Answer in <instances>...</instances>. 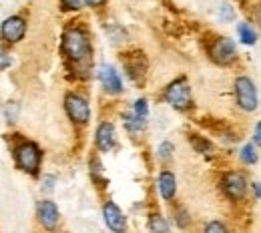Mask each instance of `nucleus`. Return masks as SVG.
Returning a JSON list of instances; mask_svg holds the SVG:
<instances>
[{
  "mask_svg": "<svg viewBox=\"0 0 261 233\" xmlns=\"http://www.w3.org/2000/svg\"><path fill=\"white\" fill-rule=\"evenodd\" d=\"M95 34L91 24L79 14L70 16L61 29L59 57L66 76L74 85H87L95 70Z\"/></svg>",
  "mask_w": 261,
  "mask_h": 233,
  "instance_id": "1",
  "label": "nucleus"
},
{
  "mask_svg": "<svg viewBox=\"0 0 261 233\" xmlns=\"http://www.w3.org/2000/svg\"><path fill=\"white\" fill-rule=\"evenodd\" d=\"M8 143H10V157L14 169L31 179H36L42 169H44V149L38 141H34L27 135H8Z\"/></svg>",
  "mask_w": 261,
  "mask_h": 233,
  "instance_id": "2",
  "label": "nucleus"
},
{
  "mask_svg": "<svg viewBox=\"0 0 261 233\" xmlns=\"http://www.w3.org/2000/svg\"><path fill=\"white\" fill-rule=\"evenodd\" d=\"M203 53L207 61L217 68H233L241 61L237 40L221 33H209L203 36Z\"/></svg>",
  "mask_w": 261,
  "mask_h": 233,
  "instance_id": "3",
  "label": "nucleus"
},
{
  "mask_svg": "<svg viewBox=\"0 0 261 233\" xmlns=\"http://www.w3.org/2000/svg\"><path fill=\"white\" fill-rule=\"evenodd\" d=\"M63 111H65L66 121L74 131H87L93 123L95 111H93V100L87 91L74 87L68 89L63 95Z\"/></svg>",
  "mask_w": 261,
  "mask_h": 233,
  "instance_id": "4",
  "label": "nucleus"
},
{
  "mask_svg": "<svg viewBox=\"0 0 261 233\" xmlns=\"http://www.w3.org/2000/svg\"><path fill=\"white\" fill-rule=\"evenodd\" d=\"M159 100L171 107L179 115H191L197 109L195 93L191 87V81L187 74H177L173 76L159 93Z\"/></svg>",
  "mask_w": 261,
  "mask_h": 233,
  "instance_id": "5",
  "label": "nucleus"
},
{
  "mask_svg": "<svg viewBox=\"0 0 261 233\" xmlns=\"http://www.w3.org/2000/svg\"><path fill=\"white\" fill-rule=\"evenodd\" d=\"M249 173L245 169H223L217 179V191L233 205H241L249 197Z\"/></svg>",
  "mask_w": 261,
  "mask_h": 233,
  "instance_id": "6",
  "label": "nucleus"
},
{
  "mask_svg": "<svg viewBox=\"0 0 261 233\" xmlns=\"http://www.w3.org/2000/svg\"><path fill=\"white\" fill-rule=\"evenodd\" d=\"M231 95L235 109L243 115H253L259 111V89L251 74H235L231 83Z\"/></svg>",
  "mask_w": 261,
  "mask_h": 233,
  "instance_id": "7",
  "label": "nucleus"
},
{
  "mask_svg": "<svg viewBox=\"0 0 261 233\" xmlns=\"http://www.w3.org/2000/svg\"><path fill=\"white\" fill-rule=\"evenodd\" d=\"M119 61H121L125 79L139 89L145 87V83L149 79V68H151V61H149L147 53L141 48H125V50H121Z\"/></svg>",
  "mask_w": 261,
  "mask_h": 233,
  "instance_id": "8",
  "label": "nucleus"
},
{
  "mask_svg": "<svg viewBox=\"0 0 261 233\" xmlns=\"http://www.w3.org/2000/svg\"><path fill=\"white\" fill-rule=\"evenodd\" d=\"M31 31V18L27 12H12L0 20V44L16 48L22 44Z\"/></svg>",
  "mask_w": 261,
  "mask_h": 233,
  "instance_id": "9",
  "label": "nucleus"
},
{
  "mask_svg": "<svg viewBox=\"0 0 261 233\" xmlns=\"http://www.w3.org/2000/svg\"><path fill=\"white\" fill-rule=\"evenodd\" d=\"M93 76L100 87V93L109 99H119L125 95V81L121 74V68L113 63H98L95 65Z\"/></svg>",
  "mask_w": 261,
  "mask_h": 233,
  "instance_id": "10",
  "label": "nucleus"
},
{
  "mask_svg": "<svg viewBox=\"0 0 261 233\" xmlns=\"http://www.w3.org/2000/svg\"><path fill=\"white\" fill-rule=\"evenodd\" d=\"M34 219L36 225L44 231H59L63 225V211L59 203L53 199L50 195H42L34 205Z\"/></svg>",
  "mask_w": 261,
  "mask_h": 233,
  "instance_id": "11",
  "label": "nucleus"
},
{
  "mask_svg": "<svg viewBox=\"0 0 261 233\" xmlns=\"http://www.w3.org/2000/svg\"><path fill=\"white\" fill-rule=\"evenodd\" d=\"M119 147V129L117 123L109 117L100 119L93 131V149L98 155H109Z\"/></svg>",
  "mask_w": 261,
  "mask_h": 233,
  "instance_id": "12",
  "label": "nucleus"
},
{
  "mask_svg": "<svg viewBox=\"0 0 261 233\" xmlns=\"http://www.w3.org/2000/svg\"><path fill=\"white\" fill-rule=\"evenodd\" d=\"M100 219H102V225L111 233L129 231V215L111 197H105L100 203Z\"/></svg>",
  "mask_w": 261,
  "mask_h": 233,
  "instance_id": "13",
  "label": "nucleus"
},
{
  "mask_svg": "<svg viewBox=\"0 0 261 233\" xmlns=\"http://www.w3.org/2000/svg\"><path fill=\"white\" fill-rule=\"evenodd\" d=\"M155 191L159 195V201L169 205L179 197V179H177V173L171 169L169 165H161L159 171L155 173Z\"/></svg>",
  "mask_w": 261,
  "mask_h": 233,
  "instance_id": "14",
  "label": "nucleus"
},
{
  "mask_svg": "<svg viewBox=\"0 0 261 233\" xmlns=\"http://www.w3.org/2000/svg\"><path fill=\"white\" fill-rule=\"evenodd\" d=\"M169 221H171L173 227H177L181 231L193 229V225H195V217H193L191 209L179 199L169 203Z\"/></svg>",
  "mask_w": 261,
  "mask_h": 233,
  "instance_id": "15",
  "label": "nucleus"
},
{
  "mask_svg": "<svg viewBox=\"0 0 261 233\" xmlns=\"http://www.w3.org/2000/svg\"><path fill=\"white\" fill-rule=\"evenodd\" d=\"M119 119H121L123 131L129 135L130 139H141L143 135L147 133L149 121H147V119H141V117H137V115H135L130 109L123 111V113L119 115Z\"/></svg>",
  "mask_w": 261,
  "mask_h": 233,
  "instance_id": "16",
  "label": "nucleus"
},
{
  "mask_svg": "<svg viewBox=\"0 0 261 233\" xmlns=\"http://www.w3.org/2000/svg\"><path fill=\"white\" fill-rule=\"evenodd\" d=\"M187 141H189V147L193 149V153L201 155V157H207V159H213L217 153V145L203 133H197V131H189L187 133Z\"/></svg>",
  "mask_w": 261,
  "mask_h": 233,
  "instance_id": "17",
  "label": "nucleus"
},
{
  "mask_svg": "<svg viewBox=\"0 0 261 233\" xmlns=\"http://www.w3.org/2000/svg\"><path fill=\"white\" fill-rule=\"evenodd\" d=\"M102 155H98L97 151L93 149L91 155H89V161H87V167H89V177L93 181V185L97 187L98 191H105L109 187V179L105 175V165H102Z\"/></svg>",
  "mask_w": 261,
  "mask_h": 233,
  "instance_id": "18",
  "label": "nucleus"
},
{
  "mask_svg": "<svg viewBox=\"0 0 261 233\" xmlns=\"http://www.w3.org/2000/svg\"><path fill=\"white\" fill-rule=\"evenodd\" d=\"M235 34H237V42L243 44V46H257V40H259V33L255 29L253 22L249 20H241L235 24Z\"/></svg>",
  "mask_w": 261,
  "mask_h": 233,
  "instance_id": "19",
  "label": "nucleus"
},
{
  "mask_svg": "<svg viewBox=\"0 0 261 233\" xmlns=\"http://www.w3.org/2000/svg\"><path fill=\"white\" fill-rule=\"evenodd\" d=\"M149 231H155V233H167L171 231V221H169V215L163 213L161 209H157V207H153V209H149V213H147V225H145Z\"/></svg>",
  "mask_w": 261,
  "mask_h": 233,
  "instance_id": "20",
  "label": "nucleus"
},
{
  "mask_svg": "<svg viewBox=\"0 0 261 233\" xmlns=\"http://www.w3.org/2000/svg\"><path fill=\"white\" fill-rule=\"evenodd\" d=\"M237 159L241 167H257L259 165V147L253 143V141H245L241 147H239V153H237Z\"/></svg>",
  "mask_w": 261,
  "mask_h": 233,
  "instance_id": "21",
  "label": "nucleus"
},
{
  "mask_svg": "<svg viewBox=\"0 0 261 233\" xmlns=\"http://www.w3.org/2000/svg\"><path fill=\"white\" fill-rule=\"evenodd\" d=\"M175 155H177V147L171 139H163L155 147V159L159 161V165H173Z\"/></svg>",
  "mask_w": 261,
  "mask_h": 233,
  "instance_id": "22",
  "label": "nucleus"
},
{
  "mask_svg": "<svg viewBox=\"0 0 261 233\" xmlns=\"http://www.w3.org/2000/svg\"><path fill=\"white\" fill-rule=\"evenodd\" d=\"M38 189H40V193L42 195H53L55 191H57V185H59V177L55 175V173H46V171H42L38 177Z\"/></svg>",
  "mask_w": 261,
  "mask_h": 233,
  "instance_id": "23",
  "label": "nucleus"
},
{
  "mask_svg": "<svg viewBox=\"0 0 261 233\" xmlns=\"http://www.w3.org/2000/svg\"><path fill=\"white\" fill-rule=\"evenodd\" d=\"M105 33L111 38L113 44H125V42L129 40L127 29H125L123 24H119V22H113V24H107V22H105Z\"/></svg>",
  "mask_w": 261,
  "mask_h": 233,
  "instance_id": "24",
  "label": "nucleus"
},
{
  "mask_svg": "<svg viewBox=\"0 0 261 233\" xmlns=\"http://www.w3.org/2000/svg\"><path fill=\"white\" fill-rule=\"evenodd\" d=\"M57 6H59V12L65 14V16H79L85 12V2L83 0H57Z\"/></svg>",
  "mask_w": 261,
  "mask_h": 233,
  "instance_id": "25",
  "label": "nucleus"
},
{
  "mask_svg": "<svg viewBox=\"0 0 261 233\" xmlns=\"http://www.w3.org/2000/svg\"><path fill=\"white\" fill-rule=\"evenodd\" d=\"M217 20L221 24H231L237 20V8L235 4H231L229 0H223L219 6H217Z\"/></svg>",
  "mask_w": 261,
  "mask_h": 233,
  "instance_id": "26",
  "label": "nucleus"
},
{
  "mask_svg": "<svg viewBox=\"0 0 261 233\" xmlns=\"http://www.w3.org/2000/svg\"><path fill=\"white\" fill-rule=\"evenodd\" d=\"M130 111L137 115V117H141V119H151V100L147 99V97H137V99L130 102Z\"/></svg>",
  "mask_w": 261,
  "mask_h": 233,
  "instance_id": "27",
  "label": "nucleus"
},
{
  "mask_svg": "<svg viewBox=\"0 0 261 233\" xmlns=\"http://www.w3.org/2000/svg\"><path fill=\"white\" fill-rule=\"evenodd\" d=\"M2 115H4V121L8 125H16V121L20 117V105H18V100H6L4 107H2Z\"/></svg>",
  "mask_w": 261,
  "mask_h": 233,
  "instance_id": "28",
  "label": "nucleus"
},
{
  "mask_svg": "<svg viewBox=\"0 0 261 233\" xmlns=\"http://www.w3.org/2000/svg\"><path fill=\"white\" fill-rule=\"evenodd\" d=\"M14 65H16V57H14L12 48H8V46H2V44H0V72L10 70Z\"/></svg>",
  "mask_w": 261,
  "mask_h": 233,
  "instance_id": "29",
  "label": "nucleus"
},
{
  "mask_svg": "<svg viewBox=\"0 0 261 233\" xmlns=\"http://www.w3.org/2000/svg\"><path fill=\"white\" fill-rule=\"evenodd\" d=\"M203 231L207 233H227L229 231V225L223 221V219H209V221H205L203 223V227H201Z\"/></svg>",
  "mask_w": 261,
  "mask_h": 233,
  "instance_id": "30",
  "label": "nucleus"
},
{
  "mask_svg": "<svg viewBox=\"0 0 261 233\" xmlns=\"http://www.w3.org/2000/svg\"><path fill=\"white\" fill-rule=\"evenodd\" d=\"M85 2V10H89V12H93V14H102V12H107V8H109V4H111V0H83Z\"/></svg>",
  "mask_w": 261,
  "mask_h": 233,
  "instance_id": "31",
  "label": "nucleus"
},
{
  "mask_svg": "<svg viewBox=\"0 0 261 233\" xmlns=\"http://www.w3.org/2000/svg\"><path fill=\"white\" fill-rule=\"evenodd\" d=\"M249 195H251V199H253V203H259L261 199V185L257 179H251L249 181Z\"/></svg>",
  "mask_w": 261,
  "mask_h": 233,
  "instance_id": "32",
  "label": "nucleus"
},
{
  "mask_svg": "<svg viewBox=\"0 0 261 233\" xmlns=\"http://www.w3.org/2000/svg\"><path fill=\"white\" fill-rule=\"evenodd\" d=\"M249 141H253L257 147L261 145V123L259 121L253 123V133H251V139H249Z\"/></svg>",
  "mask_w": 261,
  "mask_h": 233,
  "instance_id": "33",
  "label": "nucleus"
},
{
  "mask_svg": "<svg viewBox=\"0 0 261 233\" xmlns=\"http://www.w3.org/2000/svg\"><path fill=\"white\" fill-rule=\"evenodd\" d=\"M0 2H2V0H0Z\"/></svg>",
  "mask_w": 261,
  "mask_h": 233,
  "instance_id": "34",
  "label": "nucleus"
}]
</instances>
